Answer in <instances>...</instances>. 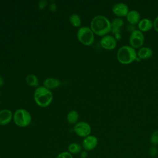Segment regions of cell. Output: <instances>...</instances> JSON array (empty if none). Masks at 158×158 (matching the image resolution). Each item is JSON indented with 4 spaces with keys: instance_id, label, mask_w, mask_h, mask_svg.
<instances>
[{
    "instance_id": "obj_1",
    "label": "cell",
    "mask_w": 158,
    "mask_h": 158,
    "mask_svg": "<svg viewBox=\"0 0 158 158\" xmlns=\"http://www.w3.org/2000/svg\"><path fill=\"white\" fill-rule=\"evenodd\" d=\"M90 28L94 34L104 36L111 31V22L106 17L98 15L91 20Z\"/></svg>"
},
{
    "instance_id": "obj_2",
    "label": "cell",
    "mask_w": 158,
    "mask_h": 158,
    "mask_svg": "<svg viewBox=\"0 0 158 158\" xmlns=\"http://www.w3.org/2000/svg\"><path fill=\"white\" fill-rule=\"evenodd\" d=\"M52 91L44 86H38L34 92L35 102L40 107H48L52 102Z\"/></svg>"
},
{
    "instance_id": "obj_3",
    "label": "cell",
    "mask_w": 158,
    "mask_h": 158,
    "mask_svg": "<svg viewBox=\"0 0 158 158\" xmlns=\"http://www.w3.org/2000/svg\"><path fill=\"white\" fill-rule=\"evenodd\" d=\"M136 58L137 53L131 46H123L117 52V59L122 64H129L135 61Z\"/></svg>"
},
{
    "instance_id": "obj_4",
    "label": "cell",
    "mask_w": 158,
    "mask_h": 158,
    "mask_svg": "<svg viewBox=\"0 0 158 158\" xmlns=\"http://www.w3.org/2000/svg\"><path fill=\"white\" fill-rule=\"evenodd\" d=\"M31 115L24 109H18L13 114V120L16 125L20 127H26L31 122Z\"/></svg>"
},
{
    "instance_id": "obj_5",
    "label": "cell",
    "mask_w": 158,
    "mask_h": 158,
    "mask_svg": "<svg viewBox=\"0 0 158 158\" xmlns=\"http://www.w3.org/2000/svg\"><path fill=\"white\" fill-rule=\"evenodd\" d=\"M94 33L89 27H80L77 32L78 41L83 45L89 46L93 44L94 41Z\"/></svg>"
},
{
    "instance_id": "obj_6",
    "label": "cell",
    "mask_w": 158,
    "mask_h": 158,
    "mask_svg": "<svg viewBox=\"0 0 158 158\" xmlns=\"http://www.w3.org/2000/svg\"><path fill=\"white\" fill-rule=\"evenodd\" d=\"M144 41V36L142 31L139 30H135L131 33L129 37L130 46L133 48L141 47Z\"/></svg>"
},
{
    "instance_id": "obj_7",
    "label": "cell",
    "mask_w": 158,
    "mask_h": 158,
    "mask_svg": "<svg viewBox=\"0 0 158 158\" xmlns=\"http://www.w3.org/2000/svg\"><path fill=\"white\" fill-rule=\"evenodd\" d=\"M73 131L77 136L85 138L90 135L91 132V128L89 124L87 122H79L74 125Z\"/></svg>"
},
{
    "instance_id": "obj_8",
    "label": "cell",
    "mask_w": 158,
    "mask_h": 158,
    "mask_svg": "<svg viewBox=\"0 0 158 158\" xmlns=\"http://www.w3.org/2000/svg\"><path fill=\"white\" fill-rule=\"evenodd\" d=\"M98 139L97 137L90 135L83 138L81 146L85 151H89L95 149L98 145Z\"/></svg>"
},
{
    "instance_id": "obj_9",
    "label": "cell",
    "mask_w": 158,
    "mask_h": 158,
    "mask_svg": "<svg viewBox=\"0 0 158 158\" xmlns=\"http://www.w3.org/2000/svg\"><path fill=\"white\" fill-rule=\"evenodd\" d=\"M101 46L106 50H112L117 46L116 38L112 35H106L100 41Z\"/></svg>"
},
{
    "instance_id": "obj_10",
    "label": "cell",
    "mask_w": 158,
    "mask_h": 158,
    "mask_svg": "<svg viewBox=\"0 0 158 158\" xmlns=\"http://www.w3.org/2000/svg\"><path fill=\"white\" fill-rule=\"evenodd\" d=\"M112 11L118 17H124L127 16L130 10L128 6L125 3L118 2L112 6Z\"/></svg>"
},
{
    "instance_id": "obj_11",
    "label": "cell",
    "mask_w": 158,
    "mask_h": 158,
    "mask_svg": "<svg viewBox=\"0 0 158 158\" xmlns=\"http://www.w3.org/2000/svg\"><path fill=\"white\" fill-rule=\"evenodd\" d=\"M13 118L12 112L7 109H4L0 110V125H8Z\"/></svg>"
},
{
    "instance_id": "obj_12",
    "label": "cell",
    "mask_w": 158,
    "mask_h": 158,
    "mask_svg": "<svg viewBox=\"0 0 158 158\" xmlns=\"http://www.w3.org/2000/svg\"><path fill=\"white\" fill-rule=\"evenodd\" d=\"M62 82L60 80L56 78H47L43 81V86L49 89H54L61 86Z\"/></svg>"
},
{
    "instance_id": "obj_13",
    "label": "cell",
    "mask_w": 158,
    "mask_h": 158,
    "mask_svg": "<svg viewBox=\"0 0 158 158\" xmlns=\"http://www.w3.org/2000/svg\"><path fill=\"white\" fill-rule=\"evenodd\" d=\"M138 27L141 31H148L153 27V22L149 19H142L138 22Z\"/></svg>"
},
{
    "instance_id": "obj_14",
    "label": "cell",
    "mask_w": 158,
    "mask_h": 158,
    "mask_svg": "<svg viewBox=\"0 0 158 158\" xmlns=\"http://www.w3.org/2000/svg\"><path fill=\"white\" fill-rule=\"evenodd\" d=\"M124 24L123 20L120 18H115L111 22V31L113 34H120L121 28Z\"/></svg>"
},
{
    "instance_id": "obj_15",
    "label": "cell",
    "mask_w": 158,
    "mask_h": 158,
    "mask_svg": "<svg viewBox=\"0 0 158 158\" xmlns=\"http://www.w3.org/2000/svg\"><path fill=\"white\" fill-rule=\"evenodd\" d=\"M127 21L131 25H135L138 23L140 19V14L136 10H130L126 16Z\"/></svg>"
},
{
    "instance_id": "obj_16",
    "label": "cell",
    "mask_w": 158,
    "mask_h": 158,
    "mask_svg": "<svg viewBox=\"0 0 158 158\" xmlns=\"http://www.w3.org/2000/svg\"><path fill=\"white\" fill-rule=\"evenodd\" d=\"M153 54V51L151 48L149 47L141 48L137 53V56L141 59H147L150 58Z\"/></svg>"
},
{
    "instance_id": "obj_17",
    "label": "cell",
    "mask_w": 158,
    "mask_h": 158,
    "mask_svg": "<svg viewBox=\"0 0 158 158\" xmlns=\"http://www.w3.org/2000/svg\"><path fill=\"white\" fill-rule=\"evenodd\" d=\"M27 84L31 87L38 88L39 85V80L34 74H28L25 79Z\"/></svg>"
},
{
    "instance_id": "obj_18",
    "label": "cell",
    "mask_w": 158,
    "mask_h": 158,
    "mask_svg": "<svg viewBox=\"0 0 158 158\" xmlns=\"http://www.w3.org/2000/svg\"><path fill=\"white\" fill-rule=\"evenodd\" d=\"M79 115L78 112L75 110H70L67 115V120L70 124H76L78 120Z\"/></svg>"
},
{
    "instance_id": "obj_19",
    "label": "cell",
    "mask_w": 158,
    "mask_h": 158,
    "mask_svg": "<svg viewBox=\"0 0 158 158\" xmlns=\"http://www.w3.org/2000/svg\"><path fill=\"white\" fill-rule=\"evenodd\" d=\"M82 146L78 143H72L68 146V151L71 154H77L82 151Z\"/></svg>"
},
{
    "instance_id": "obj_20",
    "label": "cell",
    "mask_w": 158,
    "mask_h": 158,
    "mask_svg": "<svg viewBox=\"0 0 158 158\" xmlns=\"http://www.w3.org/2000/svg\"><path fill=\"white\" fill-rule=\"evenodd\" d=\"M69 22L75 27H80L81 25V19L77 14H72L70 15Z\"/></svg>"
},
{
    "instance_id": "obj_21",
    "label": "cell",
    "mask_w": 158,
    "mask_h": 158,
    "mask_svg": "<svg viewBox=\"0 0 158 158\" xmlns=\"http://www.w3.org/2000/svg\"><path fill=\"white\" fill-rule=\"evenodd\" d=\"M150 142L152 145L158 144V130L154 131L150 136Z\"/></svg>"
},
{
    "instance_id": "obj_22",
    "label": "cell",
    "mask_w": 158,
    "mask_h": 158,
    "mask_svg": "<svg viewBox=\"0 0 158 158\" xmlns=\"http://www.w3.org/2000/svg\"><path fill=\"white\" fill-rule=\"evenodd\" d=\"M149 154L151 157H156L158 154V149L156 147V146L152 145L149 149Z\"/></svg>"
},
{
    "instance_id": "obj_23",
    "label": "cell",
    "mask_w": 158,
    "mask_h": 158,
    "mask_svg": "<svg viewBox=\"0 0 158 158\" xmlns=\"http://www.w3.org/2000/svg\"><path fill=\"white\" fill-rule=\"evenodd\" d=\"M56 158H73L72 154H71L69 151H64L59 153Z\"/></svg>"
},
{
    "instance_id": "obj_24",
    "label": "cell",
    "mask_w": 158,
    "mask_h": 158,
    "mask_svg": "<svg viewBox=\"0 0 158 158\" xmlns=\"http://www.w3.org/2000/svg\"><path fill=\"white\" fill-rule=\"evenodd\" d=\"M48 4V2L46 1H41L38 3V7L40 10L44 9Z\"/></svg>"
},
{
    "instance_id": "obj_25",
    "label": "cell",
    "mask_w": 158,
    "mask_h": 158,
    "mask_svg": "<svg viewBox=\"0 0 158 158\" xmlns=\"http://www.w3.org/2000/svg\"><path fill=\"white\" fill-rule=\"evenodd\" d=\"M49 9H50V11L52 12H54L57 9V6H56V4L55 3L54 1H52L51 3H50V5H49Z\"/></svg>"
},
{
    "instance_id": "obj_26",
    "label": "cell",
    "mask_w": 158,
    "mask_h": 158,
    "mask_svg": "<svg viewBox=\"0 0 158 158\" xmlns=\"http://www.w3.org/2000/svg\"><path fill=\"white\" fill-rule=\"evenodd\" d=\"M153 27H154L155 30L158 31V16H157L155 18V19L153 22Z\"/></svg>"
},
{
    "instance_id": "obj_27",
    "label": "cell",
    "mask_w": 158,
    "mask_h": 158,
    "mask_svg": "<svg viewBox=\"0 0 158 158\" xmlns=\"http://www.w3.org/2000/svg\"><path fill=\"white\" fill-rule=\"evenodd\" d=\"M80 158H87L88 157V152L86 151H83L80 153Z\"/></svg>"
},
{
    "instance_id": "obj_28",
    "label": "cell",
    "mask_w": 158,
    "mask_h": 158,
    "mask_svg": "<svg viewBox=\"0 0 158 158\" xmlns=\"http://www.w3.org/2000/svg\"><path fill=\"white\" fill-rule=\"evenodd\" d=\"M4 84V79L0 75V87L3 86Z\"/></svg>"
},
{
    "instance_id": "obj_29",
    "label": "cell",
    "mask_w": 158,
    "mask_h": 158,
    "mask_svg": "<svg viewBox=\"0 0 158 158\" xmlns=\"http://www.w3.org/2000/svg\"><path fill=\"white\" fill-rule=\"evenodd\" d=\"M0 158H1V156H0Z\"/></svg>"
},
{
    "instance_id": "obj_30",
    "label": "cell",
    "mask_w": 158,
    "mask_h": 158,
    "mask_svg": "<svg viewBox=\"0 0 158 158\" xmlns=\"http://www.w3.org/2000/svg\"><path fill=\"white\" fill-rule=\"evenodd\" d=\"M0 103H1V101H0Z\"/></svg>"
}]
</instances>
